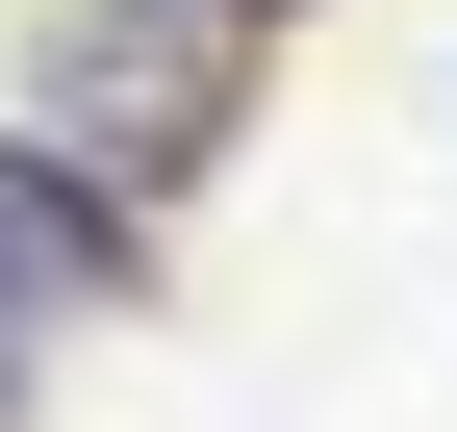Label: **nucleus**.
<instances>
[{"label": "nucleus", "instance_id": "1", "mask_svg": "<svg viewBox=\"0 0 457 432\" xmlns=\"http://www.w3.org/2000/svg\"><path fill=\"white\" fill-rule=\"evenodd\" d=\"M228 77H254V26H204V0H77V26L26 51V153L153 229V204L228 153Z\"/></svg>", "mask_w": 457, "mask_h": 432}, {"label": "nucleus", "instance_id": "2", "mask_svg": "<svg viewBox=\"0 0 457 432\" xmlns=\"http://www.w3.org/2000/svg\"><path fill=\"white\" fill-rule=\"evenodd\" d=\"M128 204H102V179H51V153L26 128H0V356H26V331H77V305H128Z\"/></svg>", "mask_w": 457, "mask_h": 432}, {"label": "nucleus", "instance_id": "3", "mask_svg": "<svg viewBox=\"0 0 457 432\" xmlns=\"http://www.w3.org/2000/svg\"><path fill=\"white\" fill-rule=\"evenodd\" d=\"M204 26H279V0H204Z\"/></svg>", "mask_w": 457, "mask_h": 432}, {"label": "nucleus", "instance_id": "4", "mask_svg": "<svg viewBox=\"0 0 457 432\" xmlns=\"http://www.w3.org/2000/svg\"><path fill=\"white\" fill-rule=\"evenodd\" d=\"M0 407H26V356H0Z\"/></svg>", "mask_w": 457, "mask_h": 432}]
</instances>
